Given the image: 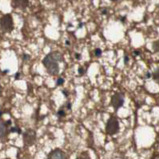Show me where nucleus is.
<instances>
[{
	"mask_svg": "<svg viewBox=\"0 0 159 159\" xmlns=\"http://www.w3.org/2000/svg\"><path fill=\"white\" fill-rule=\"evenodd\" d=\"M57 114H58V116L60 117V118H63V117L66 116V112L63 109H60L59 111L57 112Z\"/></svg>",
	"mask_w": 159,
	"mask_h": 159,
	"instance_id": "ddd939ff",
	"label": "nucleus"
},
{
	"mask_svg": "<svg viewBox=\"0 0 159 159\" xmlns=\"http://www.w3.org/2000/svg\"><path fill=\"white\" fill-rule=\"evenodd\" d=\"M2 86H0V97L2 96Z\"/></svg>",
	"mask_w": 159,
	"mask_h": 159,
	"instance_id": "393cba45",
	"label": "nucleus"
},
{
	"mask_svg": "<svg viewBox=\"0 0 159 159\" xmlns=\"http://www.w3.org/2000/svg\"><path fill=\"white\" fill-rule=\"evenodd\" d=\"M146 79H150V77H151V75H150V73H149V72H148V73L146 74Z\"/></svg>",
	"mask_w": 159,
	"mask_h": 159,
	"instance_id": "5701e85b",
	"label": "nucleus"
},
{
	"mask_svg": "<svg viewBox=\"0 0 159 159\" xmlns=\"http://www.w3.org/2000/svg\"><path fill=\"white\" fill-rule=\"evenodd\" d=\"M78 159H90V156H89V153L87 152H83L79 155V158Z\"/></svg>",
	"mask_w": 159,
	"mask_h": 159,
	"instance_id": "9d476101",
	"label": "nucleus"
},
{
	"mask_svg": "<svg viewBox=\"0 0 159 159\" xmlns=\"http://www.w3.org/2000/svg\"><path fill=\"white\" fill-rule=\"evenodd\" d=\"M106 131L109 135H114L119 131V122L116 117H111L106 126Z\"/></svg>",
	"mask_w": 159,
	"mask_h": 159,
	"instance_id": "7ed1b4c3",
	"label": "nucleus"
},
{
	"mask_svg": "<svg viewBox=\"0 0 159 159\" xmlns=\"http://www.w3.org/2000/svg\"><path fill=\"white\" fill-rule=\"evenodd\" d=\"M153 80L156 81V83H158V81H159V71H158V68L155 70V71L153 73Z\"/></svg>",
	"mask_w": 159,
	"mask_h": 159,
	"instance_id": "1a4fd4ad",
	"label": "nucleus"
},
{
	"mask_svg": "<svg viewBox=\"0 0 159 159\" xmlns=\"http://www.w3.org/2000/svg\"><path fill=\"white\" fill-rule=\"evenodd\" d=\"M10 131L11 132V133H14V132H17L18 134H21L22 133V130H21L19 126H15V127H11Z\"/></svg>",
	"mask_w": 159,
	"mask_h": 159,
	"instance_id": "9b49d317",
	"label": "nucleus"
},
{
	"mask_svg": "<svg viewBox=\"0 0 159 159\" xmlns=\"http://www.w3.org/2000/svg\"><path fill=\"white\" fill-rule=\"evenodd\" d=\"M76 58H78V59H80L81 54H76Z\"/></svg>",
	"mask_w": 159,
	"mask_h": 159,
	"instance_id": "b1692460",
	"label": "nucleus"
},
{
	"mask_svg": "<svg viewBox=\"0 0 159 159\" xmlns=\"http://www.w3.org/2000/svg\"><path fill=\"white\" fill-rule=\"evenodd\" d=\"M30 59V56L27 54H24L23 55V61H28Z\"/></svg>",
	"mask_w": 159,
	"mask_h": 159,
	"instance_id": "dca6fc26",
	"label": "nucleus"
},
{
	"mask_svg": "<svg viewBox=\"0 0 159 159\" xmlns=\"http://www.w3.org/2000/svg\"><path fill=\"white\" fill-rule=\"evenodd\" d=\"M134 56H138V55H140L141 52L139 51H135L134 52Z\"/></svg>",
	"mask_w": 159,
	"mask_h": 159,
	"instance_id": "a211bd4d",
	"label": "nucleus"
},
{
	"mask_svg": "<svg viewBox=\"0 0 159 159\" xmlns=\"http://www.w3.org/2000/svg\"><path fill=\"white\" fill-rule=\"evenodd\" d=\"M66 108L67 110H71V103L70 102H67V106H66Z\"/></svg>",
	"mask_w": 159,
	"mask_h": 159,
	"instance_id": "412c9836",
	"label": "nucleus"
},
{
	"mask_svg": "<svg viewBox=\"0 0 159 159\" xmlns=\"http://www.w3.org/2000/svg\"><path fill=\"white\" fill-rule=\"evenodd\" d=\"M19 75H20V74H19V73L16 74V75H15V79H19Z\"/></svg>",
	"mask_w": 159,
	"mask_h": 159,
	"instance_id": "a878e982",
	"label": "nucleus"
},
{
	"mask_svg": "<svg viewBox=\"0 0 159 159\" xmlns=\"http://www.w3.org/2000/svg\"><path fill=\"white\" fill-rule=\"evenodd\" d=\"M66 45H70V42L67 40V41H66Z\"/></svg>",
	"mask_w": 159,
	"mask_h": 159,
	"instance_id": "bb28decb",
	"label": "nucleus"
},
{
	"mask_svg": "<svg viewBox=\"0 0 159 159\" xmlns=\"http://www.w3.org/2000/svg\"><path fill=\"white\" fill-rule=\"evenodd\" d=\"M29 4V0H12L11 5L14 8L25 9Z\"/></svg>",
	"mask_w": 159,
	"mask_h": 159,
	"instance_id": "0eeeda50",
	"label": "nucleus"
},
{
	"mask_svg": "<svg viewBox=\"0 0 159 159\" xmlns=\"http://www.w3.org/2000/svg\"><path fill=\"white\" fill-rule=\"evenodd\" d=\"M153 51H154V52H157V51H158V49H159L158 41L153 42Z\"/></svg>",
	"mask_w": 159,
	"mask_h": 159,
	"instance_id": "f8f14e48",
	"label": "nucleus"
},
{
	"mask_svg": "<svg viewBox=\"0 0 159 159\" xmlns=\"http://www.w3.org/2000/svg\"><path fill=\"white\" fill-rule=\"evenodd\" d=\"M64 82H65V80H64L62 78H59V79L57 80V85H58V86H62L64 83Z\"/></svg>",
	"mask_w": 159,
	"mask_h": 159,
	"instance_id": "2eb2a0df",
	"label": "nucleus"
},
{
	"mask_svg": "<svg viewBox=\"0 0 159 159\" xmlns=\"http://www.w3.org/2000/svg\"><path fill=\"white\" fill-rule=\"evenodd\" d=\"M152 159H159L158 154H155V155H153V157H152Z\"/></svg>",
	"mask_w": 159,
	"mask_h": 159,
	"instance_id": "4be33fe9",
	"label": "nucleus"
},
{
	"mask_svg": "<svg viewBox=\"0 0 159 159\" xmlns=\"http://www.w3.org/2000/svg\"><path fill=\"white\" fill-rule=\"evenodd\" d=\"M102 53V50L100 48L95 49V51H94V54H95L96 57H101Z\"/></svg>",
	"mask_w": 159,
	"mask_h": 159,
	"instance_id": "4468645a",
	"label": "nucleus"
},
{
	"mask_svg": "<svg viewBox=\"0 0 159 159\" xmlns=\"http://www.w3.org/2000/svg\"><path fill=\"white\" fill-rule=\"evenodd\" d=\"M48 159H66V156L62 150L56 149L49 153Z\"/></svg>",
	"mask_w": 159,
	"mask_h": 159,
	"instance_id": "423d86ee",
	"label": "nucleus"
},
{
	"mask_svg": "<svg viewBox=\"0 0 159 159\" xmlns=\"http://www.w3.org/2000/svg\"><path fill=\"white\" fill-rule=\"evenodd\" d=\"M36 142V132L34 129H27L23 133V142L25 146H30Z\"/></svg>",
	"mask_w": 159,
	"mask_h": 159,
	"instance_id": "20e7f679",
	"label": "nucleus"
},
{
	"mask_svg": "<svg viewBox=\"0 0 159 159\" xmlns=\"http://www.w3.org/2000/svg\"><path fill=\"white\" fill-rule=\"evenodd\" d=\"M62 93H63V94L65 95L66 98H67L68 96H69V94H68V92L66 91V90H63V91H62Z\"/></svg>",
	"mask_w": 159,
	"mask_h": 159,
	"instance_id": "6ab92c4d",
	"label": "nucleus"
},
{
	"mask_svg": "<svg viewBox=\"0 0 159 159\" xmlns=\"http://www.w3.org/2000/svg\"><path fill=\"white\" fill-rule=\"evenodd\" d=\"M62 54L58 51L49 53L43 60V64L50 75H57L60 71L58 62L62 61Z\"/></svg>",
	"mask_w": 159,
	"mask_h": 159,
	"instance_id": "f257e3e1",
	"label": "nucleus"
},
{
	"mask_svg": "<svg viewBox=\"0 0 159 159\" xmlns=\"http://www.w3.org/2000/svg\"><path fill=\"white\" fill-rule=\"evenodd\" d=\"M79 73L80 74V75H83V74H84V68H83V67L79 68Z\"/></svg>",
	"mask_w": 159,
	"mask_h": 159,
	"instance_id": "f3484780",
	"label": "nucleus"
},
{
	"mask_svg": "<svg viewBox=\"0 0 159 159\" xmlns=\"http://www.w3.org/2000/svg\"><path fill=\"white\" fill-rule=\"evenodd\" d=\"M124 61H125V63L126 64L128 62H129V57L127 56V55H125V59H124Z\"/></svg>",
	"mask_w": 159,
	"mask_h": 159,
	"instance_id": "aec40b11",
	"label": "nucleus"
},
{
	"mask_svg": "<svg viewBox=\"0 0 159 159\" xmlns=\"http://www.w3.org/2000/svg\"><path fill=\"white\" fill-rule=\"evenodd\" d=\"M125 96L123 93H116L111 97V105L114 107V111H118V109L121 108L124 105L125 102Z\"/></svg>",
	"mask_w": 159,
	"mask_h": 159,
	"instance_id": "39448f33",
	"label": "nucleus"
},
{
	"mask_svg": "<svg viewBox=\"0 0 159 159\" xmlns=\"http://www.w3.org/2000/svg\"><path fill=\"white\" fill-rule=\"evenodd\" d=\"M0 27H1V30L5 33H11L14 30L13 19H12L11 15L7 14L1 18Z\"/></svg>",
	"mask_w": 159,
	"mask_h": 159,
	"instance_id": "f03ea898",
	"label": "nucleus"
},
{
	"mask_svg": "<svg viewBox=\"0 0 159 159\" xmlns=\"http://www.w3.org/2000/svg\"><path fill=\"white\" fill-rule=\"evenodd\" d=\"M112 1H114V0H112Z\"/></svg>",
	"mask_w": 159,
	"mask_h": 159,
	"instance_id": "cd10ccee",
	"label": "nucleus"
},
{
	"mask_svg": "<svg viewBox=\"0 0 159 159\" xmlns=\"http://www.w3.org/2000/svg\"><path fill=\"white\" fill-rule=\"evenodd\" d=\"M8 126L9 125L6 123V122L0 119V138H4L7 134Z\"/></svg>",
	"mask_w": 159,
	"mask_h": 159,
	"instance_id": "6e6552de",
	"label": "nucleus"
}]
</instances>
